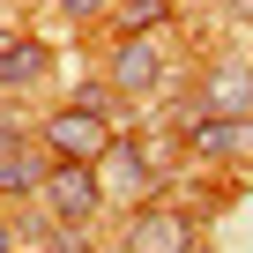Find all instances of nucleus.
Listing matches in <instances>:
<instances>
[{"label": "nucleus", "instance_id": "10", "mask_svg": "<svg viewBox=\"0 0 253 253\" xmlns=\"http://www.w3.org/2000/svg\"><path fill=\"white\" fill-rule=\"evenodd\" d=\"M171 15V0H134V8H119V38H149V23Z\"/></svg>", "mask_w": 253, "mask_h": 253}, {"label": "nucleus", "instance_id": "13", "mask_svg": "<svg viewBox=\"0 0 253 253\" xmlns=\"http://www.w3.org/2000/svg\"><path fill=\"white\" fill-rule=\"evenodd\" d=\"M52 253H97L89 238H52Z\"/></svg>", "mask_w": 253, "mask_h": 253}, {"label": "nucleus", "instance_id": "14", "mask_svg": "<svg viewBox=\"0 0 253 253\" xmlns=\"http://www.w3.org/2000/svg\"><path fill=\"white\" fill-rule=\"evenodd\" d=\"M0 253H15V223L8 216H0Z\"/></svg>", "mask_w": 253, "mask_h": 253}, {"label": "nucleus", "instance_id": "7", "mask_svg": "<svg viewBox=\"0 0 253 253\" xmlns=\"http://www.w3.org/2000/svg\"><path fill=\"white\" fill-rule=\"evenodd\" d=\"M119 97H149L157 82H164V60H157V45L149 38H119L112 45V75H104Z\"/></svg>", "mask_w": 253, "mask_h": 253}, {"label": "nucleus", "instance_id": "1", "mask_svg": "<svg viewBox=\"0 0 253 253\" xmlns=\"http://www.w3.org/2000/svg\"><path fill=\"white\" fill-rule=\"evenodd\" d=\"M38 201H45V216H52L67 238H82V231L104 216V186H97V164H52V171H45V186H38Z\"/></svg>", "mask_w": 253, "mask_h": 253}, {"label": "nucleus", "instance_id": "3", "mask_svg": "<svg viewBox=\"0 0 253 253\" xmlns=\"http://www.w3.org/2000/svg\"><path fill=\"white\" fill-rule=\"evenodd\" d=\"M119 253H194V216L149 201V209H134V223H126Z\"/></svg>", "mask_w": 253, "mask_h": 253}, {"label": "nucleus", "instance_id": "5", "mask_svg": "<svg viewBox=\"0 0 253 253\" xmlns=\"http://www.w3.org/2000/svg\"><path fill=\"white\" fill-rule=\"evenodd\" d=\"M52 75V45L30 30H0V89H45Z\"/></svg>", "mask_w": 253, "mask_h": 253}, {"label": "nucleus", "instance_id": "4", "mask_svg": "<svg viewBox=\"0 0 253 253\" xmlns=\"http://www.w3.org/2000/svg\"><path fill=\"white\" fill-rule=\"evenodd\" d=\"M201 119H253V67L246 60H216L201 82Z\"/></svg>", "mask_w": 253, "mask_h": 253}, {"label": "nucleus", "instance_id": "12", "mask_svg": "<svg viewBox=\"0 0 253 253\" xmlns=\"http://www.w3.org/2000/svg\"><path fill=\"white\" fill-rule=\"evenodd\" d=\"M15 142H23V126H15L8 112H0V149H15Z\"/></svg>", "mask_w": 253, "mask_h": 253}, {"label": "nucleus", "instance_id": "15", "mask_svg": "<svg viewBox=\"0 0 253 253\" xmlns=\"http://www.w3.org/2000/svg\"><path fill=\"white\" fill-rule=\"evenodd\" d=\"M194 253H209V246H194Z\"/></svg>", "mask_w": 253, "mask_h": 253}, {"label": "nucleus", "instance_id": "2", "mask_svg": "<svg viewBox=\"0 0 253 253\" xmlns=\"http://www.w3.org/2000/svg\"><path fill=\"white\" fill-rule=\"evenodd\" d=\"M112 142H119L112 119H104V112H82V104H60V112H45V126H38V149H45L52 164H97Z\"/></svg>", "mask_w": 253, "mask_h": 253}, {"label": "nucleus", "instance_id": "6", "mask_svg": "<svg viewBox=\"0 0 253 253\" xmlns=\"http://www.w3.org/2000/svg\"><path fill=\"white\" fill-rule=\"evenodd\" d=\"M186 149L209 164H238L253 157V119H186Z\"/></svg>", "mask_w": 253, "mask_h": 253}, {"label": "nucleus", "instance_id": "8", "mask_svg": "<svg viewBox=\"0 0 253 253\" xmlns=\"http://www.w3.org/2000/svg\"><path fill=\"white\" fill-rule=\"evenodd\" d=\"M97 186H104V201H112V194H149V186H157L149 149H142V142H112V149L97 157Z\"/></svg>", "mask_w": 253, "mask_h": 253}, {"label": "nucleus", "instance_id": "11", "mask_svg": "<svg viewBox=\"0 0 253 253\" xmlns=\"http://www.w3.org/2000/svg\"><path fill=\"white\" fill-rule=\"evenodd\" d=\"M60 8H67V15L82 23V15H104V8H112V0H60Z\"/></svg>", "mask_w": 253, "mask_h": 253}, {"label": "nucleus", "instance_id": "9", "mask_svg": "<svg viewBox=\"0 0 253 253\" xmlns=\"http://www.w3.org/2000/svg\"><path fill=\"white\" fill-rule=\"evenodd\" d=\"M45 171H52V157L23 134L15 149H0V201H8V194H38L45 186Z\"/></svg>", "mask_w": 253, "mask_h": 253}]
</instances>
